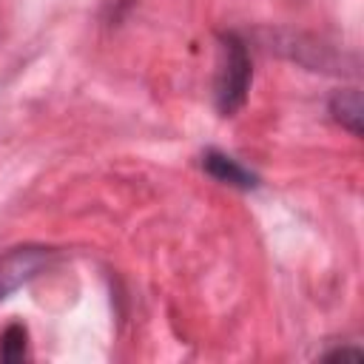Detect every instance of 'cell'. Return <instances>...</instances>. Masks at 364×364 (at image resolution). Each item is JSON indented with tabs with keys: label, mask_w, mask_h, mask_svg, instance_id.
Returning <instances> with one entry per match:
<instances>
[{
	"label": "cell",
	"mask_w": 364,
	"mask_h": 364,
	"mask_svg": "<svg viewBox=\"0 0 364 364\" xmlns=\"http://www.w3.org/2000/svg\"><path fill=\"white\" fill-rule=\"evenodd\" d=\"M202 165H205V171H208L213 179H219V182H225V185H233V188H242V191L256 188V176H253L247 168H242L233 156H228V154H222V151H208V154L202 156Z\"/></svg>",
	"instance_id": "3"
},
{
	"label": "cell",
	"mask_w": 364,
	"mask_h": 364,
	"mask_svg": "<svg viewBox=\"0 0 364 364\" xmlns=\"http://www.w3.org/2000/svg\"><path fill=\"white\" fill-rule=\"evenodd\" d=\"M51 259L48 247H14L0 256V301L9 299L17 287L31 282Z\"/></svg>",
	"instance_id": "2"
},
{
	"label": "cell",
	"mask_w": 364,
	"mask_h": 364,
	"mask_svg": "<svg viewBox=\"0 0 364 364\" xmlns=\"http://www.w3.org/2000/svg\"><path fill=\"white\" fill-rule=\"evenodd\" d=\"M330 111H333V117H336L344 128H350L353 134L361 131V94H358L355 88L338 91V94L333 97V102H330Z\"/></svg>",
	"instance_id": "4"
},
{
	"label": "cell",
	"mask_w": 364,
	"mask_h": 364,
	"mask_svg": "<svg viewBox=\"0 0 364 364\" xmlns=\"http://www.w3.org/2000/svg\"><path fill=\"white\" fill-rule=\"evenodd\" d=\"M250 57L245 43L236 34H222L219 40V65H216V108L222 117H233L250 88Z\"/></svg>",
	"instance_id": "1"
},
{
	"label": "cell",
	"mask_w": 364,
	"mask_h": 364,
	"mask_svg": "<svg viewBox=\"0 0 364 364\" xmlns=\"http://www.w3.org/2000/svg\"><path fill=\"white\" fill-rule=\"evenodd\" d=\"M26 355H28V350H26V327L23 324L6 327V333L0 336V361H23Z\"/></svg>",
	"instance_id": "5"
}]
</instances>
